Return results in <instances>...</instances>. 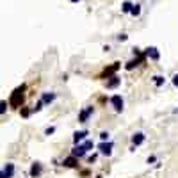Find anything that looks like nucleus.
Listing matches in <instances>:
<instances>
[{
	"label": "nucleus",
	"instance_id": "20e7f679",
	"mask_svg": "<svg viewBox=\"0 0 178 178\" xmlns=\"http://www.w3.org/2000/svg\"><path fill=\"white\" fill-rule=\"evenodd\" d=\"M111 103H112V107H114V111L116 112H121L123 111V98L119 95H114L111 98Z\"/></svg>",
	"mask_w": 178,
	"mask_h": 178
},
{
	"label": "nucleus",
	"instance_id": "7ed1b4c3",
	"mask_svg": "<svg viewBox=\"0 0 178 178\" xmlns=\"http://www.w3.org/2000/svg\"><path fill=\"white\" fill-rule=\"evenodd\" d=\"M98 150H100V153L102 155H105V157H111V153H112V143H100L98 144Z\"/></svg>",
	"mask_w": 178,
	"mask_h": 178
},
{
	"label": "nucleus",
	"instance_id": "6ab92c4d",
	"mask_svg": "<svg viewBox=\"0 0 178 178\" xmlns=\"http://www.w3.org/2000/svg\"><path fill=\"white\" fill-rule=\"evenodd\" d=\"M82 144L86 146V150H87V151H89V150H93V146H95V144H93V141H89V139H86Z\"/></svg>",
	"mask_w": 178,
	"mask_h": 178
},
{
	"label": "nucleus",
	"instance_id": "a211bd4d",
	"mask_svg": "<svg viewBox=\"0 0 178 178\" xmlns=\"http://www.w3.org/2000/svg\"><path fill=\"white\" fill-rule=\"evenodd\" d=\"M130 14H132V16H139V14H141V6H139V4H134Z\"/></svg>",
	"mask_w": 178,
	"mask_h": 178
},
{
	"label": "nucleus",
	"instance_id": "ddd939ff",
	"mask_svg": "<svg viewBox=\"0 0 178 178\" xmlns=\"http://www.w3.org/2000/svg\"><path fill=\"white\" fill-rule=\"evenodd\" d=\"M146 57V55H144ZM144 57H139V59H132V61L130 62H127V66H125V70H127V71H130V70H134V68L137 66V64H139L141 61H144Z\"/></svg>",
	"mask_w": 178,
	"mask_h": 178
},
{
	"label": "nucleus",
	"instance_id": "9b49d317",
	"mask_svg": "<svg viewBox=\"0 0 178 178\" xmlns=\"http://www.w3.org/2000/svg\"><path fill=\"white\" fill-rule=\"evenodd\" d=\"M86 135H87V130H80V132H75V134H73V143H75V144H78L80 141L86 139Z\"/></svg>",
	"mask_w": 178,
	"mask_h": 178
},
{
	"label": "nucleus",
	"instance_id": "a878e982",
	"mask_svg": "<svg viewBox=\"0 0 178 178\" xmlns=\"http://www.w3.org/2000/svg\"><path fill=\"white\" fill-rule=\"evenodd\" d=\"M157 160V159H155V157H153V155H151V157H148V164H153V162H155Z\"/></svg>",
	"mask_w": 178,
	"mask_h": 178
},
{
	"label": "nucleus",
	"instance_id": "5701e85b",
	"mask_svg": "<svg viewBox=\"0 0 178 178\" xmlns=\"http://www.w3.org/2000/svg\"><path fill=\"white\" fill-rule=\"evenodd\" d=\"M54 132H55V128L50 127V128H46V130H45V135H50V134H54Z\"/></svg>",
	"mask_w": 178,
	"mask_h": 178
},
{
	"label": "nucleus",
	"instance_id": "1a4fd4ad",
	"mask_svg": "<svg viewBox=\"0 0 178 178\" xmlns=\"http://www.w3.org/2000/svg\"><path fill=\"white\" fill-rule=\"evenodd\" d=\"M78 160H77V157L71 155V157H68V159H64L62 160V166H66V167H77Z\"/></svg>",
	"mask_w": 178,
	"mask_h": 178
},
{
	"label": "nucleus",
	"instance_id": "aec40b11",
	"mask_svg": "<svg viewBox=\"0 0 178 178\" xmlns=\"http://www.w3.org/2000/svg\"><path fill=\"white\" fill-rule=\"evenodd\" d=\"M30 112H32L30 109H27V107H23L22 111H20V114H22L23 118H29V116H30Z\"/></svg>",
	"mask_w": 178,
	"mask_h": 178
},
{
	"label": "nucleus",
	"instance_id": "9d476101",
	"mask_svg": "<svg viewBox=\"0 0 178 178\" xmlns=\"http://www.w3.org/2000/svg\"><path fill=\"white\" fill-rule=\"evenodd\" d=\"M39 175H41V164H39V162H34L32 166H30V176L38 178Z\"/></svg>",
	"mask_w": 178,
	"mask_h": 178
},
{
	"label": "nucleus",
	"instance_id": "c85d7f7f",
	"mask_svg": "<svg viewBox=\"0 0 178 178\" xmlns=\"http://www.w3.org/2000/svg\"><path fill=\"white\" fill-rule=\"evenodd\" d=\"M176 112H178V109H176Z\"/></svg>",
	"mask_w": 178,
	"mask_h": 178
},
{
	"label": "nucleus",
	"instance_id": "393cba45",
	"mask_svg": "<svg viewBox=\"0 0 178 178\" xmlns=\"http://www.w3.org/2000/svg\"><path fill=\"white\" fill-rule=\"evenodd\" d=\"M173 86H176V87H178V73L173 77Z\"/></svg>",
	"mask_w": 178,
	"mask_h": 178
},
{
	"label": "nucleus",
	"instance_id": "6e6552de",
	"mask_svg": "<svg viewBox=\"0 0 178 178\" xmlns=\"http://www.w3.org/2000/svg\"><path fill=\"white\" fill-rule=\"evenodd\" d=\"M144 54H146V57H150L151 61H159V57H160V55H159V50H157L155 46H150V48H146Z\"/></svg>",
	"mask_w": 178,
	"mask_h": 178
},
{
	"label": "nucleus",
	"instance_id": "f3484780",
	"mask_svg": "<svg viewBox=\"0 0 178 178\" xmlns=\"http://www.w3.org/2000/svg\"><path fill=\"white\" fill-rule=\"evenodd\" d=\"M132 7H134V4H132V2H123L121 11H123V13H130V11H132Z\"/></svg>",
	"mask_w": 178,
	"mask_h": 178
},
{
	"label": "nucleus",
	"instance_id": "b1692460",
	"mask_svg": "<svg viewBox=\"0 0 178 178\" xmlns=\"http://www.w3.org/2000/svg\"><path fill=\"white\" fill-rule=\"evenodd\" d=\"M127 39H128L127 34H119V36H118V41H127Z\"/></svg>",
	"mask_w": 178,
	"mask_h": 178
},
{
	"label": "nucleus",
	"instance_id": "4be33fe9",
	"mask_svg": "<svg viewBox=\"0 0 178 178\" xmlns=\"http://www.w3.org/2000/svg\"><path fill=\"white\" fill-rule=\"evenodd\" d=\"M100 139L102 141H107V139H109V132H102L100 134Z\"/></svg>",
	"mask_w": 178,
	"mask_h": 178
},
{
	"label": "nucleus",
	"instance_id": "bb28decb",
	"mask_svg": "<svg viewBox=\"0 0 178 178\" xmlns=\"http://www.w3.org/2000/svg\"><path fill=\"white\" fill-rule=\"evenodd\" d=\"M87 160H89V162H91V164H93V162H95V160H96V155H91V157H89V159H87Z\"/></svg>",
	"mask_w": 178,
	"mask_h": 178
},
{
	"label": "nucleus",
	"instance_id": "4468645a",
	"mask_svg": "<svg viewBox=\"0 0 178 178\" xmlns=\"http://www.w3.org/2000/svg\"><path fill=\"white\" fill-rule=\"evenodd\" d=\"M41 100H43L45 103H52V102L55 100V95H54V93H43Z\"/></svg>",
	"mask_w": 178,
	"mask_h": 178
},
{
	"label": "nucleus",
	"instance_id": "f257e3e1",
	"mask_svg": "<svg viewBox=\"0 0 178 178\" xmlns=\"http://www.w3.org/2000/svg\"><path fill=\"white\" fill-rule=\"evenodd\" d=\"M23 91H25V86H20V87L14 89V93L11 95V98H9V103H11V107H22L23 103Z\"/></svg>",
	"mask_w": 178,
	"mask_h": 178
},
{
	"label": "nucleus",
	"instance_id": "423d86ee",
	"mask_svg": "<svg viewBox=\"0 0 178 178\" xmlns=\"http://www.w3.org/2000/svg\"><path fill=\"white\" fill-rule=\"evenodd\" d=\"M86 153H87V150H86V146L84 144H75V148L71 150V155H75L77 159H82Z\"/></svg>",
	"mask_w": 178,
	"mask_h": 178
},
{
	"label": "nucleus",
	"instance_id": "39448f33",
	"mask_svg": "<svg viewBox=\"0 0 178 178\" xmlns=\"http://www.w3.org/2000/svg\"><path fill=\"white\" fill-rule=\"evenodd\" d=\"M13 173H14V164H6L0 173V178H13Z\"/></svg>",
	"mask_w": 178,
	"mask_h": 178
},
{
	"label": "nucleus",
	"instance_id": "f03ea898",
	"mask_svg": "<svg viewBox=\"0 0 178 178\" xmlns=\"http://www.w3.org/2000/svg\"><path fill=\"white\" fill-rule=\"evenodd\" d=\"M95 112V107L93 105H89V107H86L80 114H78V123H87V119H89V116Z\"/></svg>",
	"mask_w": 178,
	"mask_h": 178
},
{
	"label": "nucleus",
	"instance_id": "f8f14e48",
	"mask_svg": "<svg viewBox=\"0 0 178 178\" xmlns=\"http://www.w3.org/2000/svg\"><path fill=\"white\" fill-rule=\"evenodd\" d=\"M119 82H121V78L119 77H111V80H107V89H114V87H118L119 86Z\"/></svg>",
	"mask_w": 178,
	"mask_h": 178
},
{
	"label": "nucleus",
	"instance_id": "412c9836",
	"mask_svg": "<svg viewBox=\"0 0 178 178\" xmlns=\"http://www.w3.org/2000/svg\"><path fill=\"white\" fill-rule=\"evenodd\" d=\"M6 107H7V102H6V100H2V103H0V112H2V114L6 112Z\"/></svg>",
	"mask_w": 178,
	"mask_h": 178
},
{
	"label": "nucleus",
	"instance_id": "cd10ccee",
	"mask_svg": "<svg viewBox=\"0 0 178 178\" xmlns=\"http://www.w3.org/2000/svg\"><path fill=\"white\" fill-rule=\"evenodd\" d=\"M70 2H71V4H78V2H80V0H70Z\"/></svg>",
	"mask_w": 178,
	"mask_h": 178
},
{
	"label": "nucleus",
	"instance_id": "2eb2a0df",
	"mask_svg": "<svg viewBox=\"0 0 178 178\" xmlns=\"http://www.w3.org/2000/svg\"><path fill=\"white\" fill-rule=\"evenodd\" d=\"M153 82H155L157 87H160V86H164V84H166V78L162 77V75H155V77H153Z\"/></svg>",
	"mask_w": 178,
	"mask_h": 178
},
{
	"label": "nucleus",
	"instance_id": "dca6fc26",
	"mask_svg": "<svg viewBox=\"0 0 178 178\" xmlns=\"http://www.w3.org/2000/svg\"><path fill=\"white\" fill-rule=\"evenodd\" d=\"M118 68H119V62H114V64H112L111 68H107L105 71H103V75H107V77H109V75H111V73H114V71H116Z\"/></svg>",
	"mask_w": 178,
	"mask_h": 178
},
{
	"label": "nucleus",
	"instance_id": "0eeeda50",
	"mask_svg": "<svg viewBox=\"0 0 178 178\" xmlns=\"http://www.w3.org/2000/svg\"><path fill=\"white\" fill-rule=\"evenodd\" d=\"M144 139H146V135L143 132L134 134V135H132V144L134 146H139V144H143V143H144Z\"/></svg>",
	"mask_w": 178,
	"mask_h": 178
}]
</instances>
